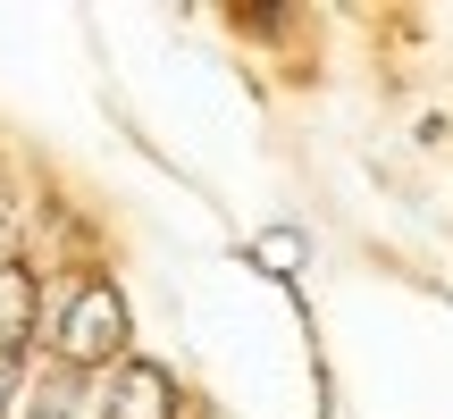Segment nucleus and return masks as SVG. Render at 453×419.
<instances>
[{
	"label": "nucleus",
	"mask_w": 453,
	"mask_h": 419,
	"mask_svg": "<svg viewBox=\"0 0 453 419\" xmlns=\"http://www.w3.org/2000/svg\"><path fill=\"white\" fill-rule=\"evenodd\" d=\"M127 293L110 286V277H93V286L67 293L59 310V361H76V369H110V361H127Z\"/></svg>",
	"instance_id": "nucleus-1"
},
{
	"label": "nucleus",
	"mask_w": 453,
	"mask_h": 419,
	"mask_svg": "<svg viewBox=\"0 0 453 419\" xmlns=\"http://www.w3.org/2000/svg\"><path fill=\"white\" fill-rule=\"evenodd\" d=\"M93 419H177V377L160 369V361H118L110 377V403H101Z\"/></svg>",
	"instance_id": "nucleus-2"
},
{
	"label": "nucleus",
	"mask_w": 453,
	"mask_h": 419,
	"mask_svg": "<svg viewBox=\"0 0 453 419\" xmlns=\"http://www.w3.org/2000/svg\"><path fill=\"white\" fill-rule=\"evenodd\" d=\"M34 336V269L0 260V353H26Z\"/></svg>",
	"instance_id": "nucleus-3"
},
{
	"label": "nucleus",
	"mask_w": 453,
	"mask_h": 419,
	"mask_svg": "<svg viewBox=\"0 0 453 419\" xmlns=\"http://www.w3.org/2000/svg\"><path fill=\"white\" fill-rule=\"evenodd\" d=\"M17 386H26V353H0V419H9V403H17Z\"/></svg>",
	"instance_id": "nucleus-4"
},
{
	"label": "nucleus",
	"mask_w": 453,
	"mask_h": 419,
	"mask_svg": "<svg viewBox=\"0 0 453 419\" xmlns=\"http://www.w3.org/2000/svg\"><path fill=\"white\" fill-rule=\"evenodd\" d=\"M34 419H93V411H84V403H76V394H50V403H42V411H34Z\"/></svg>",
	"instance_id": "nucleus-5"
},
{
	"label": "nucleus",
	"mask_w": 453,
	"mask_h": 419,
	"mask_svg": "<svg viewBox=\"0 0 453 419\" xmlns=\"http://www.w3.org/2000/svg\"><path fill=\"white\" fill-rule=\"evenodd\" d=\"M0 260H9V252H0Z\"/></svg>",
	"instance_id": "nucleus-6"
}]
</instances>
